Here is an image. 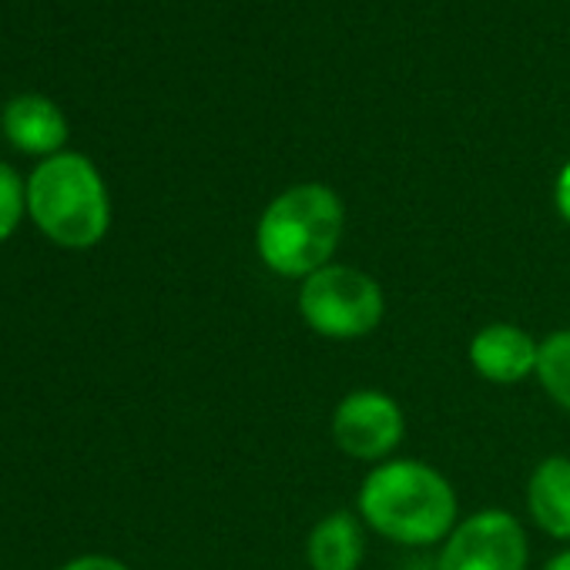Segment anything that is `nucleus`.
I'll return each mask as SVG.
<instances>
[{
	"instance_id": "obj_1",
	"label": "nucleus",
	"mask_w": 570,
	"mask_h": 570,
	"mask_svg": "<svg viewBox=\"0 0 570 570\" xmlns=\"http://www.w3.org/2000/svg\"><path fill=\"white\" fill-rule=\"evenodd\" d=\"M356 513L370 530L400 547H433L460 523V500L436 466L400 456L366 473Z\"/></svg>"
},
{
	"instance_id": "obj_2",
	"label": "nucleus",
	"mask_w": 570,
	"mask_h": 570,
	"mask_svg": "<svg viewBox=\"0 0 570 570\" xmlns=\"http://www.w3.org/2000/svg\"><path fill=\"white\" fill-rule=\"evenodd\" d=\"M343 228L346 208L333 188L296 185L265 205L255 225V252L272 275L303 282L333 262Z\"/></svg>"
},
{
	"instance_id": "obj_3",
	"label": "nucleus",
	"mask_w": 570,
	"mask_h": 570,
	"mask_svg": "<svg viewBox=\"0 0 570 570\" xmlns=\"http://www.w3.org/2000/svg\"><path fill=\"white\" fill-rule=\"evenodd\" d=\"M28 208L38 228L65 248H91L105 238L111 202L98 168L75 151L51 155L28 181Z\"/></svg>"
},
{
	"instance_id": "obj_4",
	"label": "nucleus",
	"mask_w": 570,
	"mask_h": 570,
	"mask_svg": "<svg viewBox=\"0 0 570 570\" xmlns=\"http://www.w3.org/2000/svg\"><path fill=\"white\" fill-rule=\"evenodd\" d=\"M299 316L323 340H366L386 316L383 285L356 265L330 262L299 282Z\"/></svg>"
},
{
	"instance_id": "obj_5",
	"label": "nucleus",
	"mask_w": 570,
	"mask_h": 570,
	"mask_svg": "<svg viewBox=\"0 0 570 570\" xmlns=\"http://www.w3.org/2000/svg\"><path fill=\"white\" fill-rule=\"evenodd\" d=\"M530 543L523 523L500 507L460 517L440 543L436 570H527Z\"/></svg>"
},
{
	"instance_id": "obj_6",
	"label": "nucleus",
	"mask_w": 570,
	"mask_h": 570,
	"mask_svg": "<svg viewBox=\"0 0 570 570\" xmlns=\"http://www.w3.org/2000/svg\"><path fill=\"white\" fill-rule=\"evenodd\" d=\"M330 433L346 456L376 466L400 450L406 436V413L383 390H353L336 403Z\"/></svg>"
},
{
	"instance_id": "obj_7",
	"label": "nucleus",
	"mask_w": 570,
	"mask_h": 570,
	"mask_svg": "<svg viewBox=\"0 0 570 570\" xmlns=\"http://www.w3.org/2000/svg\"><path fill=\"white\" fill-rule=\"evenodd\" d=\"M537 353L540 343L513 323H490L476 330L466 350L473 373L493 386H513L530 380L537 373Z\"/></svg>"
},
{
	"instance_id": "obj_8",
	"label": "nucleus",
	"mask_w": 570,
	"mask_h": 570,
	"mask_svg": "<svg viewBox=\"0 0 570 570\" xmlns=\"http://www.w3.org/2000/svg\"><path fill=\"white\" fill-rule=\"evenodd\" d=\"M366 557V523L353 510H333L306 537L309 570H360Z\"/></svg>"
},
{
	"instance_id": "obj_9",
	"label": "nucleus",
	"mask_w": 570,
	"mask_h": 570,
	"mask_svg": "<svg viewBox=\"0 0 570 570\" xmlns=\"http://www.w3.org/2000/svg\"><path fill=\"white\" fill-rule=\"evenodd\" d=\"M530 520L553 540H570V456H543L527 480Z\"/></svg>"
},
{
	"instance_id": "obj_10",
	"label": "nucleus",
	"mask_w": 570,
	"mask_h": 570,
	"mask_svg": "<svg viewBox=\"0 0 570 570\" xmlns=\"http://www.w3.org/2000/svg\"><path fill=\"white\" fill-rule=\"evenodd\" d=\"M4 135L28 155H55L68 141V121L41 95H21L4 108Z\"/></svg>"
},
{
	"instance_id": "obj_11",
	"label": "nucleus",
	"mask_w": 570,
	"mask_h": 570,
	"mask_svg": "<svg viewBox=\"0 0 570 570\" xmlns=\"http://www.w3.org/2000/svg\"><path fill=\"white\" fill-rule=\"evenodd\" d=\"M533 380L560 410L570 413V330H557L540 340Z\"/></svg>"
},
{
	"instance_id": "obj_12",
	"label": "nucleus",
	"mask_w": 570,
	"mask_h": 570,
	"mask_svg": "<svg viewBox=\"0 0 570 570\" xmlns=\"http://www.w3.org/2000/svg\"><path fill=\"white\" fill-rule=\"evenodd\" d=\"M24 202H28V191L21 188L18 171L0 161V242L11 238V232L18 228Z\"/></svg>"
},
{
	"instance_id": "obj_13",
	"label": "nucleus",
	"mask_w": 570,
	"mask_h": 570,
	"mask_svg": "<svg viewBox=\"0 0 570 570\" xmlns=\"http://www.w3.org/2000/svg\"><path fill=\"white\" fill-rule=\"evenodd\" d=\"M61 570H128L121 560H115V557H98V553H91V557H78V560H71L68 567H61Z\"/></svg>"
},
{
	"instance_id": "obj_14",
	"label": "nucleus",
	"mask_w": 570,
	"mask_h": 570,
	"mask_svg": "<svg viewBox=\"0 0 570 570\" xmlns=\"http://www.w3.org/2000/svg\"><path fill=\"white\" fill-rule=\"evenodd\" d=\"M553 202H557V212H560V218L570 225V161L563 165V171H560V178H557Z\"/></svg>"
},
{
	"instance_id": "obj_15",
	"label": "nucleus",
	"mask_w": 570,
	"mask_h": 570,
	"mask_svg": "<svg viewBox=\"0 0 570 570\" xmlns=\"http://www.w3.org/2000/svg\"><path fill=\"white\" fill-rule=\"evenodd\" d=\"M543 570H570V547L560 550V553H553V557L543 563Z\"/></svg>"
}]
</instances>
